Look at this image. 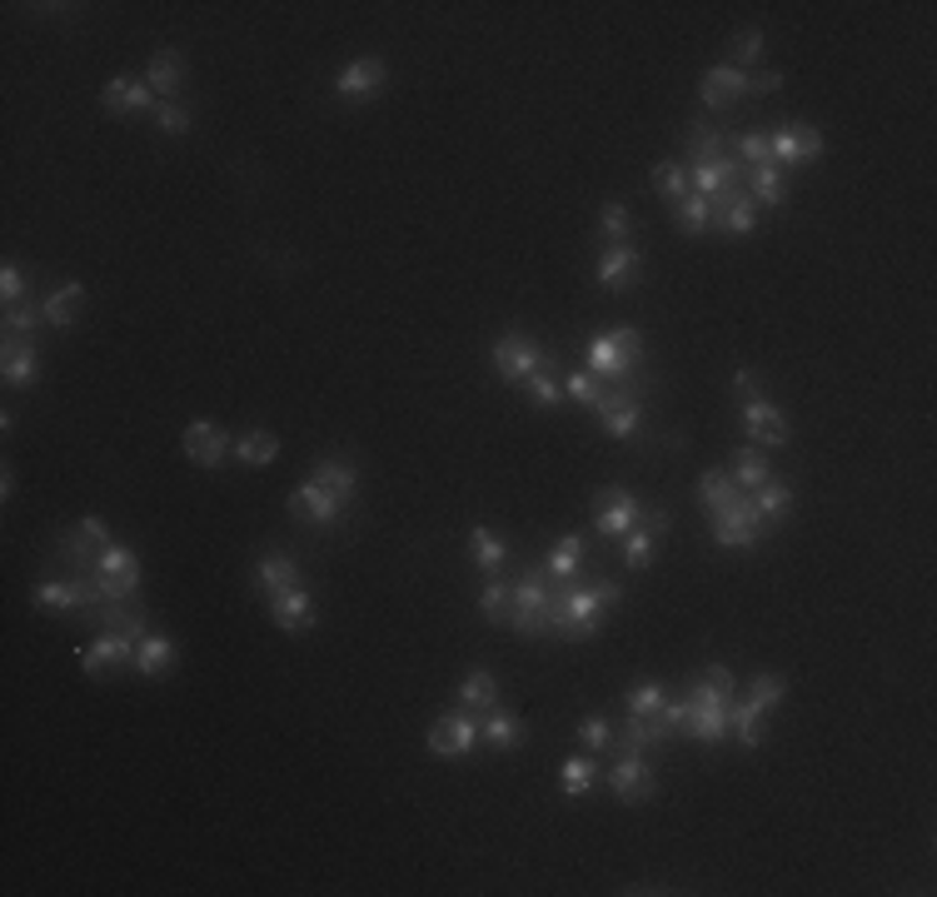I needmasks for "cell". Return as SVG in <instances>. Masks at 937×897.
<instances>
[{
	"label": "cell",
	"mask_w": 937,
	"mask_h": 897,
	"mask_svg": "<svg viewBox=\"0 0 937 897\" xmlns=\"http://www.w3.org/2000/svg\"><path fill=\"white\" fill-rule=\"evenodd\" d=\"M549 563H528L514 584V608H509V624H514L518 638H544L549 633Z\"/></svg>",
	"instance_id": "cell-4"
},
{
	"label": "cell",
	"mask_w": 937,
	"mask_h": 897,
	"mask_svg": "<svg viewBox=\"0 0 937 897\" xmlns=\"http://www.w3.org/2000/svg\"><path fill=\"white\" fill-rule=\"evenodd\" d=\"M80 618H86L96 633H130L135 643H141L150 628H145V618L135 614V608H120V604H96V608H80Z\"/></svg>",
	"instance_id": "cell-26"
},
{
	"label": "cell",
	"mask_w": 937,
	"mask_h": 897,
	"mask_svg": "<svg viewBox=\"0 0 937 897\" xmlns=\"http://www.w3.org/2000/svg\"><path fill=\"white\" fill-rule=\"evenodd\" d=\"M783 698H788V679H783V673H758V679L748 683V703H754L758 714H773Z\"/></svg>",
	"instance_id": "cell-43"
},
{
	"label": "cell",
	"mask_w": 937,
	"mask_h": 897,
	"mask_svg": "<svg viewBox=\"0 0 937 897\" xmlns=\"http://www.w3.org/2000/svg\"><path fill=\"white\" fill-rule=\"evenodd\" d=\"M609 793H614L618 803H648L658 793V778H654V767H648V758L644 753H624L614 767H609Z\"/></svg>",
	"instance_id": "cell-13"
},
{
	"label": "cell",
	"mask_w": 937,
	"mask_h": 897,
	"mask_svg": "<svg viewBox=\"0 0 937 897\" xmlns=\"http://www.w3.org/2000/svg\"><path fill=\"white\" fill-rule=\"evenodd\" d=\"M509 608H514V588L489 579V588L479 594V614H484L489 624H509Z\"/></svg>",
	"instance_id": "cell-45"
},
{
	"label": "cell",
	"mask_w": 937,
	"mask_h": 897,
	"mask_svg": "<svg viewBox=\"0 0 937 897\" xmlns=\"http://www.w3.org/2000/svg\"><path fill=\"white\" fill-rule=\"evenodd\" d=\"M778 86H783L778 70H758V76H748V96H773Z\"/></svg>",
	"instance_id": "cell-58"
},
{
	"label": "cell",
	"mask_w": 937,
	"mask_h": 897,
	"mask_svg": "<svg viewBox=\"0 0 937 897\" xmlns=\"http://www.w3.org/2000/svg\"><path fill=\"white\" fill-rule=\"evenodd\" d=\"M654 390V379L648 374H634L624 379V384H609L604 400H599V424H604L609 439H638V429H644V394Z\"/></svg>",
	"instance_id": "cell-5"
},
{
	"label": "cell",
	"mask_w": 937,
	"mask_h": 897,
	"mask_svg": "<svg viewBox=\"0 0 937 897\" xmlns=\"http://www.w3.org/2000/svg\"><path fill=\"white\" fill-rule=\"evenodd\" d=\"M683 703V733L699 738V743H723L728 738V714H733V688H718L699 673L689 683V698Z\"/></svg>",
	"instance_id": "cell-2"
},
{
	"label": "cell",
	"mask_w": 937,
	"mask_h": 897,
	"mask_svg": "<svg viewBox=\"0 0 937 897\" xmlns=\"http://www.w3.org/2000/svg\"><path fill=\"white\" fill-rule=\"evenodd\" d=\"M728 479L744 489V494H754L758 484H768V479H773V469H768V459L758 455V449H738V455H733V464H728Z\"/></svg>",
	"instance_id": "cell-35"
},
{
	"label": "cell",
	"mask_w": 937,
	"mask_h": 897,
	"mask_svg": "<svg viewBox=\"0 0 937 897\" xmlns=\"http://www.w3.org/2000/svg\"><path fill=\"white\" fill-rule=\"evenodd\" d=\"M728 51H733V70H744V76H748V66H758V60H763V31H738Z\"/></svg>",
	"instance_id": "cell-49"
},
{
	"label": "cell",
	"mask_w": 937,
	"mask_h": 897,
	"mask_svg": "<svg viewBox=\"0 0 937 897\" xmlns=\"http://www.w3.org/2000/svg\"><path fill=\"white\" fill-rule=\"evenodd\" d=\"M733 150H738V165H773V150H768V135H758V131H748V135H738V145H733Z\"/></svg>",
	"instance_id": "cell-54"
},
{
	"label": "cell",
	"mask_w": 937,
	"mask_h": 897,
	"mask_svg": "<svg viewBox=\"0 0 937 897\" xmlns=\"http://www.w3.org/2000/svg\"><path fill=\"white\" fill-rule=\"evenodd\" d=\"M748 498H754V508L763 514L768 524H773L778 514H788V508H793V484H788V479H768V484H758Z\"/></svg>",
	"instance_id": "cell-41"
},
{
	"label": "cell",
	"mask_w": 937,
	"mask_h": 897,
	"mask_svg": "<svg viewBox=\"0 0 937 897\" xmlns=\"http://www.w3.org/2000/svg\"><path fill=\"white\" fill-rule=\"evenodd\" d=\"M768 150H773V165L778 170H793V165H813L823 155V131H813L808 120H793V125H778L768 135Z\"/></svg>",
	"instance_id": "cell-11"
},
{
	"label": "cell",
	"mask_w": 937,
	"mask_h": 897,
	"mask_svg": "<svg viewBox=\"0 0 937 897\" xmlns=\"http://www.w3.org/2000/svg\"><path fill=\"white\" fill-rule=\"evenodd\" d=\"M663 703H668L663 683H658V679H638L634 688H628V698H624V714L628 718H658V714H663Z\"/></svg>",
	"instance_id": "cell-39"
},
{
	"label": "cell",
	"mask_w": 937,
	"mask_h": 897,
	"mask_svg": "<svg viewBox=\"0 0 937 897\" xmlns=\"http://www.w3.org/2000/svg\"><path fill=\"white\" fill-rule=\"evenodd\" d=\"M699 96L709 110H728L738 96H748V76L744 70H733V66H713V70H703Z\"/></svg>",
	"instance_id": "cell-24"
},
{
	"label": "cell",
	"mask_w": 937,
	"mask_h": 897,
	"mask_svg": "<svg viewBox=\"0 0 937 897\" xmlns=\"http://www.w3.org/2000/svg\"><path fill=\"white\" fill-rule=\"evenodd\" d=\"M604 390L609 384H599L593 374H583V369H573L569 374V384H564V394H569L573 404H583V410H599V400H604Z\"/></svg>",
	"instance_id": "cell-50"
},
{
	"label": "cell",
	"mask_w": 937,
	"mask_h": 897,
	"mask_svg": "<svg viewBox=\"0 0 937 897\" xmlns=\"http://www.w3.org/2000/svg\"><path fill=\"white\" fill-rule=\"evenodd\" d=\"M524 394H528V404H534V410H554V404L564 400V390H559V384H554V374H549V369H544V374H534V379H528V384H524Z\"/></svg>",
	"instance_id": "cell-53"
},
{
	"label": "cell",
	"mask_w": 937,
	"mask_h": 897,
	"mask_svg": "<svg viewBox=\"0 0 937 897\" xmlns=\"http://www.w3.org/2000/svg\"><path fill=\"white\" fill-rule=\"evenodd\" d=\"M559 778H564V793H569V798H583V793L593 788V778H599V763H593V758H569Z\"/></svg>",
	"instance_id": "cell-47"
},
{
	"label": "cell",
	"mask_w": 937,
	"mask_h": 897,
	"mask_svg": "<svg viewBox=\"0 0 937 897\" xmlns=\"http://www.w3.org/2000/svg\"><path fill=\"white\" fill-rule=\"evenodd\" d=\"M155 131H165V135L194 131V110L180 105V100H160V105H155Z\"/></svg>",
	"instance_id": "cell-48"
},
{
	"label": "cell",
	"mask_w": 937,
	"mask_h": 897,
	"mask_svg": "<svg viewBox=\"0 0 937 897\" xmlns=\"http://www.w3.org/2000/svg\"><path fill=\"white\" fill-rule=\"evenodd\" d=\"M544 369H559V359H554L539 339L509 329V335L494 345V374L504 379V384H528V379L544 374Z\"/></svg>",
	"instance_id": "cell-6"
},
{
	"label": "cell",
	"mask_w": 937,
	"mask_h": 897,
	"mask_svg": "<svg viewBox=\"0 0 937 897\" xmlns=\"http://www.w3.org/2000/svg\"><path fill=\"white\" fill-rule=\"evenodd\" d=\"M90 579H96V588H100L105 604H130L135 588H141V559H135L125 543H105L100 559H96V569H90Z\"/></svg>",
	"instance_id": "cell-7"
},
{
	"label": "cell",
	"mask_w": 937,
	"mask_h": 897,
	"mask_svg": "<svg viewBox=\"0 0 937 897\" xmlns=\"http://www.w3.org/2000/svg\"><path fill=\"white\" fill-rule=\"evenodd\" d=\"M105 543H110L105 519H100V514H86L76 529L60 534V543H55V563H70V573H90Z\"/></svg>",
	"instance_id": "cell-8"
},
{
	"label": "cell",
	"mask_w": 937,
	"mask_h": 897,
	"mask_svg": "<svg viewBox=\"0 0 937 897\" xmlns=\"http://www.w3.org/2000/svg\"><path fill=\"white\" fill-rule=\"evenodd\" d=\"M579 743L589 748V753H604L609 743H614V724H609L604 714H593V718H583L579 724Z\"/></svg>",
	"instance_id": "cell-52"
},
{
	"label": "cell",
	"mask_w": 937,
	"mask_h": 897,
	"mask_svg": "<svg viewBox=\"0 0 937 897\" xmlns=\"http://www.w3.org/2000/svg\"><path fill=\"white\" fill-rule=\"evenodd\" d=\"M185 455H190V464L200 469H215L225 455H235V444H230V429L215 419H194L190 429H185Z\"/></svg>",
	"instance_id": "cell-15"
},
{
	"label": "cell",
	"mask_w": 937,
	"mask_h": 897,
	"mask_svg": "<svg viewBox=\"0 0 937 897\" xmlns=\"http://www.w3.org/2000/svg\"><path fill=\"white\" fill-rule=\"evenodd\" d=\"M744 498V489L728 479V469H703L699 474V504L709 508V514H723L728 504H738Z\"/></svg>",
	"instance_id": "cell-31"
},
{
	"label": "cell",
	"mask_w": 937,
	"mask_h": 897,
	"mask_svg": "<svg viewBox=\"0 0 937 897\" xmlns=\"http://www.w3.org/2000/svg\"><path fill=\"white\" fill-rule=\"evenodd\" d=\"M738 419H744V434H748V439H758V444H788V434H793V429H788V419L763 400V394H758V400H744V404H738Z\"/></svg>",
	"instance_id": "cell-19"
},
{
	"label": "cell",
	"mask_w": 937,
	"mask_h": 897,
	"mask_svg": "<svg viewBox=\"0 0 937 897\" xmlns=\"http://www.w3.org/2000/svg\"><path fill=\"white\" fill-rule=\"evenodd\" d=\"M654 195L668 200V205H679L683 195H693L689 170H683V165H673V160H658L654 165Z\"/></svg>",
	"instance_id": "cell-40"
},
{
	"label": "cell",
	"mask_w": 937,
	"mask_h": 897,
	"mask_svg": "<svg viewBox=\"0 0 937 897\" xmlns=\"http://www.w3.org/2000/svg\"><path fill=\"white\" fill-rule=\"evenodd\" d=\"M638 524H644L648 534H663V529H673V514H668L663 504H644V519Z\"/></svg>",
	"instance_id": "cell-57"
},
{
	"label": "cell",
	"mask_w": 937,
	"mask_h": 897,
	"mask_svg": "<svg viewBox=\"0 0 937 897\" xmlns=\"http://www.w3.org/2000/svg\"><path fill=\"white\" fill-rule=\"evenodd\" d=\"M0 365H5V384L11 390H35L41 384V349H35V339H5Z\"/></svg>",
	"instance_id": "cell-20"
},
{
	"label": "cell",
	"mask_w": 937,
	"mask_h": 897,
	"mask_svg": "<svg viewBox=\"0 0 937 897\" xmlns=\"http://www.w3.org/2000/svg\"><path fill=\"white\" fill-rule=\"evenodd\" d=\"M599 235H604V245H628V235H634V215H628L624 200H609L604 215H599Z\"/></svg>",
	"instance_id": "cell-44"
},
{
	"label": "cell",
	"mask_w": 937,
	"mask_h": 897,
	"mask_svg": "<svg viewBox=\"0 0 937 897\" xmlns=\"http://www.w3.org/2000/svg\"><path fill=\"white\" fill-rule=\"evenodd\" d=\"M609 618V604L604 594L593 584H564L554 588L549 598V633L564 638V643H583V638H593L599 628H604Z\"/></svg>",
	"instance_id": "cell-1"
},
{
	"label": "cell",
	"mask_w": 937,
	"mask_h": 897,
	"mask_svg": "<svg viewBox=\"0 0 937 897\" xmlns=\"http://www.w3.org/2000/svg\"><path fill=\"white\" fill-rule=\"evenodd\" d=\"M475 743H479L475 708H454V714L434 718L430 733H424V748H430L434 758H464V753H475Z\"/></svg>",
	"instance_id": "cell-9"
},
{
	"label": "cell",
	"mask_w": 937,
	"mask_h": 897,
	"mask_svg": "<svg viewBox=\"0 0 937 897\" xmlns=\"http://www.w3.org/2000/svg\"><path fill=\"white\" fill-rule=\"evenodd\" d=\"M504 559H509V549L494 539V529H489V524H475V529H469V563H475L484 579H499Z\"/></svg>",
	"instance_id": "cell-29"
},
{
	"label": "cell",
	"mask_w": 937,
	"mask_h": 897,
	"mask_svg": "<svg viewBox=\"0 0 937 897\" xmlns=\"http://www.w3.org/2000/svg\"><path fill=\"white\" fill-rule=\"evenodd\" d=\"M270 618L285 628V633H310L320 624V608H314L310 588H285V594L270 598Z\"/></svg>",
	"instance_id": "cell-18"
},
{
	"label": "cell",
	"mask_w": 937,
	"mask_h": 897,
	"mask_svg": "<svg viewBox=\"0 0 937 897\" xmlns=\"http://www.w3.org/2000/svg\"><path fill=\"white\" fill-rule=\"evenodd\" d=\"M748 195H754V205H783V170L778 165H758Z\"/></svg>",
	"instance_id": "cell-46"
},
{
	"label": "cell",
	"mask_w": 937,
	"mask_h": 897,
	"mask_svg": "<svg viewBox=\"0 0 937 897\" xmlns=\"http://www.w3.org/2000/svg\"><path fill=\"white\" fill-rule=\"evenodd\" d=\"M638 519H644V504H638L628 489H604V508L593 514V529L604 534V539H624L628 529H638Z\"/></svg>",
	"instance_id": "cell-16"
},
{
	"label": "cell",
	"mask_w": 937,
	"mask_h": 897,
	"mask_svg": "<svg viewBox=\"0 0 937 897\" xmlns=\"http://www.w3.org/2000/svg\"><path fill=\"white\" fill-rule=\"evenodd\" d=\"M654 539H658V534H648L644 524H638V529H628L624 539H618V559H624L628 573H644L648 563H654Z\"/></svg>",
	"instance_id": "cell-42"
},
{
	"label": "cell",
	"mask_w": 937,
	"mask_h": 897,
	"mask_svg": "<svg viewBox=\"0 0 937 897\" xmlns=\"http://www.w3.org/2000/svg\"><path fill=\"white\" fill-rule=\"evenodd\" d=\"M255 588L259 594H285V588H300V563H294V553L275 549V553H259L255 563Z\"/></svg>",
	"instance_id": "cell-22"
},
{
	"label": "cell",
	"mask_w": 937,
	"mask_h": 897,
	"mask_svg": "<svg viewBox=\"0 0 937 897\" xmlns=\"http://www.w3.org/2000/svg\"><path fill=\"white\" fill-rule=\"evenodd\" d=\"M524 738H528V728H524V718L518 714H504V708H494V714L479 724V743H489L494 753H509V748H524Z\"/></svg>",
	"instance_id": "cell-28"
},
{
	"label": "cell",
	"mask_w": 937,
	"mask_h": 897,
	"mask_svg": "<svg viewBox=\"0 0 937 897\" xmlns=\"http://www.w3.org/2000/svg\"><path fill=\"white\" fill-rule=\"evenodd\" d=\"M235 459L239 464H249V469H265V464L280 459V439H275L270 429H249V434H239L235 439Z\"/></svg>",
	"instance_id": "cell-33"
},
{
	"label": "cell",
	"mask_w": 937,
	"mask_h": 897,
	"mask_svg": "<svg viewBox=\"0 0 937 897\" xmlns=\"http://www.w3.org/2000/svg\"><path fill=\"white\" fill-rule=\"evenodd\" d=\"M339 508H345V504H339L330 489L314 484V479H304V484L290 494V514L300 524H334V519H339Z\"/></svg>",
	"instance_id": "cell-21"
},
{
	"label": "cell",
	"mask_w": 937,
	"mask_h": 897,
	"mask_svg": "<svg viewBox=\"0 0 937 897\" xmlns=\"http://www.w3.org/2000/svg\"><path fill=\"white\" fill-rule=\"evenodd\" d=\"M0 294H5V310L25 300V270L21 265H5V270H0Z\"/></svg>",
	"instance_id": "cell-55"
},
{
	"label": "cell",
	"mask_w": 937,
	"mask_h": 897,
	"mask_svg": "<svg viewBox=\"0 0 937 897\" xmlns=\"http://www.w3.org/2000/svg\"><path fill=\"white\" fill-rule=\"evenodd\" d=\"M673 215H679L683 235H703V229H709V200H703V195H683L679 205H673Z\"/></svg>",
	"instance_id": "cell-51"
},
{
	"label": "cell",
	"mask_w": 937,
	"mask_h": 897,
	"mask_svg": "<svg viewBox=\"0 0 937 897\" xmlns=\"http://www.w3.org/2000/svg\"><path fill=\"white\" fill-rule=\"evenodd\" d=\"M589 369L599 384H624L644 369V335L634 325H614L589 345Z\"/></svg>",
	"instance_id": "cell-3"
},
{
	"label": "cell",
	"mask_w": 937,
	"mask_h": 897,
	"mask_svg": "<svg viewBox=\"0 0 937 897\" xmlns=\"http://www.w3.org/2000/svg\"><path fill=\"white\" fill-rule=\"evenodd\" d=\"M80 669H86L96 683L115 679L120 669H135V638L130 633H96V643L80 649Z\"/></svg>",
	"instance_id": "cell-12"
},
{
	"label": "cell",
	"mask_w": 937,
	"mask_h": 897,
	"mask_svg": "<svg viewBox=\"0 0 937 897\" xmlns=\"http://www.w3.org/2000/svg\"><path fill=\"white\" fill-rule=\"evenodd\" d=\"M314 484L330 489L339 504H349V498H355V484H359V469L349 464V459H320V469H314Z\"/></svg>",
	"instance_id": "cell-32"
},
{
	"label": "cell",
	"mask_w": 937,
	"mask_h": 897,
	"mask_svg": "<svg viewBox=\"0 0 937 897\" xmlns=\"http://www.w3.org/2000/svg\"><path fill=\"white\" fill-rule=\"evenodd\" d=\"M713 539L723 543V549H748V543H763V534H768V519L754 508V498H738V504H728L723 514H713Z\"/></svg>",
	"instance_id": "cell-10"
},
{
	"label": "cell",
	"mask_w": 937,
	"mask_h": 897,
	"mask_svg": "<svg viewBox=\"0 0 937 897\" xmlns=\"http://www.w3.org/2000/svg\"><path fill=\"white\" fill-rule=\"evenodd\" d=\"M459 708H489L494 714L499 708V679L489 669H475V673H464V683H459Z\"/></svg>",
	"instance_id": "cell-34"
},
{
	"label": "cell",
	"mask_w": 937,
	"mask_h": 897,
	"mask_svg": "<svg viewBox=\"0 0 937 897\" xmlns=\"http://www.w3.org/2000/svg\"><path fill=\"white\" fill-rule=\"evenodd\" d=\"M135 669H141L145 679H165V673L175 669V643L165 633H145L141 643H135Z\"/></svg>",
	"instance_id": "cell-30"
},
{
	"label": "cell",
	"mask_w": 937,
	"mask_h": 897,
	"mask_svg": "<svg viewBox=\"0 0 937 897\" xmlns=\"http://www.w3.org/2000/svg\"><path fill=\"white\" fill-rule=\"evenodd\" d=\"M733 394H738V404L758 400V394H763V390H758V369H748V365L738 369V374H733Z\"/></svg>",
	"instance_id": "cell-56"
},
{
	"label": "cell",
	"mask_w": 937,
	"mask_h": 897,
	"mask_svg": "<svg viewBox=\"0 0 937 897\" xmlns=\"http://www.w3.org/2000/svg\"><path fill=\"white\" fill-rule=\"evenodd\" d=\"M384 80H389V66L375 60V55H365V60H349V66L334 76V96L349 100V105H365V100H375L379 90H384Z\"/></svg>",
	"instance_id": "cell-14"
},
{
	"label": "cell",
	"mask_w": 937,
	"mask_h": 897,
	"mask_svg": "<svg viewBox=\"0 0 937 897\" xmlns=\"http://www.w3.org/2000/svg\"><path fill=\"white\" fill-rule=\"evenodd\" d=\"M709 229H723V235H754L758 229V205H754V195H733V200H723V205H713L709 210Z\"/></svg>",
	"instance_id": "cell-27"
},
{
	"label": "cell",
	"mask_w": 937,
	"mask_h": 897,
	"mask_svg": "<svg viewBox=\"0 0 937 897\" xmlns=\"http://www.w3.org/2000/svg\"><path fill=\"white\" fill-rule=\"evenodd\" d=\"M579 569H583V539H579V534H564V539L554 543V553H549V579L573 584V579H579Z\"/></svg>",
	"instance_id": "cell-38"
},
{
	"label": "cell",
	"mask_w": 937,
	"mask_h": 897,
	"mask_svg": "<svg viewBox=\"0 0 937 897\" xmlns=\"http://www.w3.org/2000/svg\"><path fill=\"white\" fill-rule=\"evenodd\" d=\"M180 80H185V60H180L175 51H160V55L150 60V70H145V86H150L155 96H165V100L180 90Z\"/></svg>",
	"instance_id": "cell-36"
},
{
	"label": "cell",
	"mask_w": 937,
	"mask_h": 897,
	"mask_svg": "<svg viewBox=\"0 0 937 897\" xmlns=\"http://www.w3.org/2000/svg\"><path fill=\"white\" fill-rule=\"evenodd\" d=\"M599 284L604 290H634L638 274H644V255H638L634 245H604V255H599Z\"/></svg>",
	"instance_id": "cell-17"
},
{
	"label": "cell",
	"mask_w": 937,
	"mask_h": 897,
	"mask_svg": "<svg viewBox=\"0 0 937 897\" xmlns=\"http://www.w3.org/2000/svg\"><path fill=\"white\" fill-rule=\"evenodd\" d=\"M0 325H5V339H35V335H41V325H45V300H31V304L21 300V304H11Z\"/></svg>",
	"instance_id": "cell-37"
},
{
	"label": "cell",
	"mask_w": 937,
	"mask_h": 897,
	"mask_svg": "<svg viewBox=\"0 0 937 897\" xmlns=\"http://www.w3.org/2000/svg\"><path fill=\"white\" fill-rule=\"evenodd\" d=\"M100 105L110 110V115H135V110H150L155 105V90L145 86V76H115L105 90H100Z\"/></svg>",
	"instance_id": "cell-23"
},
{
	"label": "cell",
	"mask_w": 937,
	"mask_h": 897,
	"mask_svg": "<svg viewBox=\"0 0 937 897\" xmlns=\"http://www.w3.org/2000/svg\"><path fill=\"white\" fill-rule=\"evenodd\" d=\"M80 314H86V284H55L51 294H45V325L51 329H76Z\"/></svg>",
	"instance_id": "cell-25"
}]
</instances>
